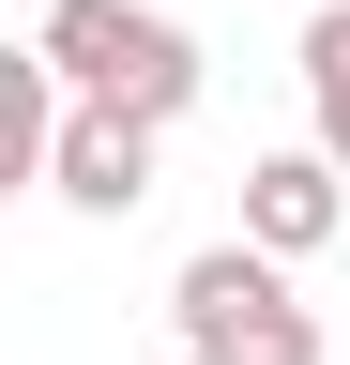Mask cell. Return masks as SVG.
<instances>
[{
	"label": "cell",
	"mask_w": 350,
	"mask_h": 365,
	"mask_svg": "<svg viewBox=\"0 0 350 365\" xmlns=\"http://www.w3.org/2000/svg\"><path fill=\"white\" fill-rule=\"evenodd\" d=\"M31 61H46L76 107H122V122H183L198 107V31L153 16V0H46V31H31Z\"/></svg>",
	"instance_id": "cell-1"
},
{
	"label": "cell",
	"mask_w": 350,
	"mask_h": 365,
	"mask_svg": "<svg viewBox=\"0 0 350 365\" xmlns=\"http://www.w3.org/2000/svg\"><path fill=\"white\" fill-rule=\"evenodd\" d=\"M168 319H183V365H320V319H304L289 259H259L244 228L168 274Z\"/></svg>",
	"instance_id": "cell-2"
},
{
	"label": "cell",
	"mask_w": 350,
	"mask_h": 365,
	"mask_svg": "<svg viewBox=\"0 0 350 365\" xmlns=\"http://www.w3.org/2000/svg\"><path fill=\"white\" fill-rule=\"evenodd\" d=\"M335 228H350V168L320 153V137H304V153H259V168H244V244H259V259H320Z\"/></svg>",
	"instance_id": "cell-3"
},
{
	"label": "cell",
	"mask_w": 350,
	"mask_h": 365,
	"mask_svg": "<svg viewBox=\"0 0 350 365\" xmlns=\"http://www.w3.org/2000/svg\"><path fill=\"white\" fill-rule=\"evenodd\" d=\"M153 137H168V122L76 107V122H61V153H46V198H61V213H138V198H153Z\"/></svg>",
	"instance_id": "cell-4"
},
{
	"label": "cell",
	"mask_w": 350,
	"mask_h": 365,
	"mask_svg": "<svg viewBox=\"0 0 350 365\" xmlns=\"http://www.w3.org/2000/svg\"><path fill=\"white\" fill-rule=\"evenodd\" d=\"M304 107H320V153L350 168V16H304Z\"/></svg>",
	"instance_id": "cell-5"
},
{
	"label": "cell",
	"mask_w": 350,
	"mask_h": 365,
	"mask_svg": "<svg viewBox=\"0 0 350 365\" xmlns=\"http://www.w3.org/2000/svg\"><path fill=\"white\" fill-rule=\"evenodd\" d=\"M320 16H350V0H320Z\"/></svg>",
	"instance_id": "cell-6"
},
{
	"label": "cell",
	"mask_w": 350,
	"mask_h": 365,
	"mask_svg": "<svg viewBox=\"0 0 350 365\" xmlns=\"http://www.w3.org/2000/svg\"><path fill=\"white\" fill-rule=\"evenodd\" d=\"M304 16H320V0H304Z\"/></svg>",
	"instance_id": "cell-7"
}]
</instances>
